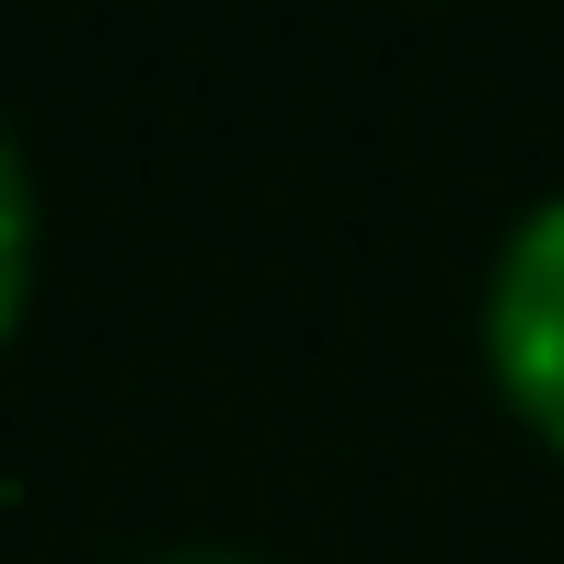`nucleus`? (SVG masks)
<instances>
[{"label": "nucleus", "instance_id": "obj_1", "mask_svg": "<svg viewBox=\"0 0 564 564\" xmlns=\"http://www.w3.org/2000/svg\"><path fill=\"white\" fill-rule=\"evenodd\" d=\"M484 369H496L507 415L564 460V196H542L507 230L496 276H484Z\"/></svg>", "mask_w": 564, "mask_h": 564}, {"label": "nucleus", "instance_id": "obj_2", "mask_svg": "<svg viewBox=\"0 0 564 564\" xmlns=\"http://www.w3.org/2000/svg\"><path fill=\"white\" fill-rule=\"evenodd\" d=\"M23 300H35V173H23V139L0 127V346L23 335Z\"/></svg>", "mask_w": 564, "mask_h": 564}, {"label": "nucleus", "instance_id": "obj_3", "mask_svg": "<svg viewBox=\"0 0 564 564\" xmlns=\"http://www.w3.org/2000/svg\"><path fill=\"white\" fill-rule=\"evenodd\" d=\"M150 564H253V553H150Z\"/></svg>", "mask_w": 564, "mask_h": 564}]
</instances>
